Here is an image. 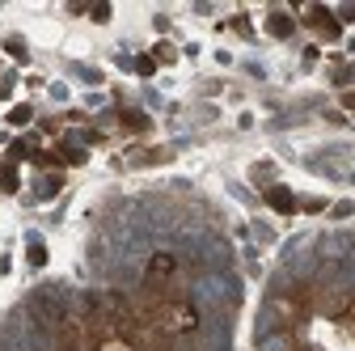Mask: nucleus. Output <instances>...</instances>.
Returning a JSON list of instances; mask_svg holds the SVG:
<instances>
[{"mask_svg":"<svg viewBox=\"0 0 355 351\" xmlns=\"http://www.w3.org/2000/svg\"><path fill=\"white\" fill-rule=\"evenodd\" d=\"M157 60H161V64H173V60H178V51H173V47H165V42H161V47H157Z\"/></svg>","mask_w":355,"mask_h":351,"instance_id":"6e6552de","label":"nucleus"},{"mask_svg":"<svg viewBox=\"0 0 355 351\" xmlns=\"http://www.w3.org/2000/svg\"><path fill=\"white\" fill-rule=\"evenodd\" d=\"M343 106H347V110H355V94H347V98H343Z\"/></svg>","mask_w":355,"mask_h":351,"instance_id":"f8f14e48","label":"nucleus"},{"mask_svg":"<svg viewBox=\"0 0 355 351\" xmlns=\"http://www.w3.org/2000/svg\"><path fill=\"white\" fill-rule=\"evenodd\" d=\"M5 51H9V55H17V60H26V47H21L17 38H9V42H5Z\"/></svg>","mask_w":355,"mask_h":351,"instance_id":"1a4fd4ad","label":"nucleus"},{"mask_svg":"<svg viewBox=\"0 0 355 351\" xmlns=\"http://www.w3.org/2000/svg\"><path fill=\"white\" fill-rule=\"evenodd\" d=\"M98 351H136V347H131L123 334H110V339H102V343H98Z\"/></svg>","mask_w":355,"mask_h":351,"instance_id":"39448f33","label":"nucleus"},{"mask_svg":"<svg viewBox=\"0 0 355 351\" xmlns=\"http://www.w3.org/2000/svg\"><path fill=\"white\" fill-rule=\"evenodd\" d=\"M343 17H347V22H355V5H351V9H343Z\"/></svg>","mask_w":355,"mask_h":351,"instance_id":"ddd939ff","label":"nucleus"},{"mask_svg":"<svg viewBox=\"0 0 355 351\" xmlns=\"http://www.w3.org/2000/svg\"><path fill=\"white\" fill-rule=\"evenodd\" d=\"M136 72H140V76H153V60H148V55H144V60H136Z\"/></svg>","mask_w":355,"mask_h":351,"instance_id":"9d476101","label":"nucleus"},{"mask_svg":"<svg viewBox=\"0 0 355 351\" xmlns=\"http://www.w3.org/2000/svg\"><path fill=\"white\" fill-rule=\"evenodd\" d=\"M119 123H123V127H131V131H148V119H144V114H136V110H119Z\"/></svg>","mask_w":355,"mask_h":351,"instance_id":"20e7f679","label":"nucleus"},{"mask_svg":"<svg viewBox=\"0 0 355 351\" xmlns=\"http://www.w3.org/2000/svg\"><path fill=\"white\" fill-rule=\"evenodd\" d=\"M17 187H21V182H17V169H13V165H5V173H0V191H9V195H13Z\"/></svg>","mask_w":355,"mask_h":351,"instance_id":"423d86ee","label":"nucleus"},{"mask_svg":"<svg viewBox=\"0 0 355 351\" xmlns=\"http://www.w3.org/2000/svg\"><path fill=\"white\" fill-rule=\"evenodd\" d=\"M30 114H34L30 106H13V110H9V123H13V127H21V123H30Z\"/></svg>","mask_w":355,"mask_h":351,"instance_id":"0eeeda50","label":"nucleus"},{"mask_svg":"<svg viewBox=\"0 0 355 351\" xmlns=\"http://www.w3.org/2000/svg\"><path fill=\"white\" fill-rule=\"evenodd\" d=\"M266 30H271L275 38H288L292 34V17L288 13H271V17H266Z\"/></svg>","mask_w":355,"mask_h":351,"instance_id":"7ed1b4c3","label":"nucleus"},{"mask_svg":"<svg viewBox=\"0 0 355 351\" xmlns=\"http://www.w3.org/2000/svg\"><path fill=\"white\" fill-rule=\"evenodd\" d=\"M343 318H347V326H351V330H355V296H351V300H347V314H343Z\"/></svg>","mask_w":355,"mask_h":351,"instance_id":"9b49d317","label":"nucleus"},{"mask_svg":"<svg viewBox=\"0 0 355 351\" xmlns=\"http://www.w3.org/2000/svg\"><path fill=\"white\" fill-rule=\"evenodd\" d=\"M266 203H271L279 216H292V212H296V195H292L288 187H266Z\"/></svg>","mask_w":355,"mask_h":351,"instance_id":"f03ea898","label":"nucleus"},{"mask_svg":"<svg viewBox=\"0 0 355 351\" xmlns=\"http://www.w3.org/2000/svg\"><path fill=\"white\" fill-rule=\"evenodd\" d=\"M304 22L313 26V30H322V38H338V34H343V30H338V17H334L330 9H322V5H318V9H309Z\"/></svg>","mask_w":355,"mask_h":351,"instance_id":"f257e3e1","label":"nucleus"}]
</instances>
